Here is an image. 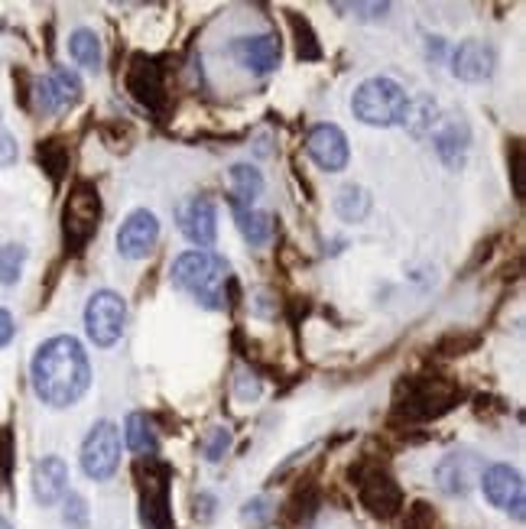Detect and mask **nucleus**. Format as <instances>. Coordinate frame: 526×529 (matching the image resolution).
Listing matches in <instances>:
<instances>
[{
	"label": "nucleus",
	"mask_w": 526,
	"mask_h": 529,
	"mask_svg": "<svg viewBox=\"0 0 526 529\" xmlns=\"http://www.w3.org/2000/svg\"><path fill=\"white\" fill-rule=\"evenodd\" d=\"M30 377H33L36 396L46 406L66 410V406H75L92 386V364L78 338L56 334L36 348L30 360Z\"/></svg>",
	"instance_id": "obj_1"
},
{
	"label": "nucleus",
	"mask_w": 526,
	"mask_h": 529,
	"mask_svg": "<svg viewBox=\"0 0 526 529\" xmlns=\"http://www.w3.org/2000/svg\"><path fill=\"white\" fill-rule=\"evenodd\" d=\"M172 282L182 292H188L198 306L224 308L231 286V266L224 256L212 254V250H186L172 264Z\"/></svg>",
	"instance_id": "obj_2"
},
{
	"label": "nucleus",
	"mask_w": 526,
	"mask_h": 529,
	"mask_svg": "<svg viewBox=\"0 0 526 529\" xmlns=\"http://www.w3.org/2000/svg\"><path fill=\"white\" fill-rule=\"evenodd\" d=\"M407 91L399 82L393 78H367L361 82L351 98V111L361 124H371V127H393V124H403L407 117Z\"/></svg>",
	"instance_id": "obj_3"
},
{
	"label": "nucleus",
	"mask_w": 526,
	"mask_h": 529,
	"mask_svg": "<svg viewBox=\"0 0 526 529\" xmlns=\"http://www.w3.org/2000/svg\"><path fill=\"white\" fill-rule=\"evenodd\" d=\"M101 224V195L92 182H75L62 208V234L72 250H82L94 238V230Z\"/></svg>",
	"instance_id": "obj_4"
},
{
	"label": "nucleus",
	"mask_w": 526,
	"mask_h": 529,
	"mask_svg": "<svg viewBox=\"0 0 526 529\" xmlns=\"http://www.w3.org/2000/svg\"><path fill=\"white\" fill-rule=\"evenodd\" d=\"M459 396V386L445 377H416L407 384V400L397 403V410L409 419H435Z\"/></svg>",
	"instance_id": "obj_5"
},
{
	"label": "nucleus",
	"mask_w": 526,
	"mask_h": 529,
	"mask_svg": "<svg viewBox=\"0 0 526 529\" xmlns=\"http://www.w3.org/2000/svg\"><path fill=\"white\" fill-rule=\"evenodd\" d=\"M127 302L114 290H98L85 306V332L98 348H110L124 334Z\"/></svg>",
	"instance_id": "obj_6"
},
{
	"label": "nucleus",
	"mask_w": 526,
	"mask_h": 529,
	"mask_svg": "<svg viewBox=\"0 0 526 529\" xmlns=\"http://www.w3.org/2000/svg\"><path fill=\"white\" fill-rule=\"evenodd\" d=\"M120 468V429L108 419L94 422L92 432L82 442V471L92 481L114 478V471Z\"/></svg>",
	"instance_id": "obj_7"
},
{
	"label": "nucleus",
	"mask_w": 526,
	"mask_h": 529,
	"mask_svg": "<svg viewBox=\"0 0 526 529\" xmlns=\"http://www.w3.org/2000/svg\"><path fill=\"white\" fill-rule=\"evenodd\" d=\"M124 85H127L130 98H134L136 104H144L146 111L153 114H162L166 111V75H162V65L156 59H150V56H134L127 65V72H124Z\"/></svg>",
	"instance_id": "obj_8"
},
{
	"label": "nucleus",
	"mask_w": 526,
	"mask_h": 529,
	"mask_svg": "<svg viewBox=\"0 0 526 529\" xmlns=\"http://www.w3.org/2000/svg\"><path fill=\"white\" fill-rule=\"evenodd\" d=\"M481 490L487 497V504L497 507V510L513 513V520L523 523L526 516V497H523V478H520L517 468L510 464H491V468L481 471Z\"/></svg>",
	"instance_id": "obj_9"
},
{
	"label": "nucleus",
	"mask_w": 526,
	"mask_h": 529,
	"mask_svg": "<svg viewBox=\"0 0 526 529\" xmlns=\"http://www.w3.org/2000/svg\"><path fill=\"white\" fill-rule=\"evenodd\" d=\"M176 218H179V230L198 250L212 247L215 238H218V212H215V202L208 195H192L188 202H182Z\"/></svg>",
	"instance_id": "obj_10"
},
{
	"label": "nucleus",
	"mask_w": 526,
	"mask_h": 529,
	"mask_svg": "<svg viewBox=\"0 0 526 529\" xmlns=\"http://www.w3.org/2000/svg\"><path fill=\"white\" fill-rule=\"evenodd\" d=\"M140 513L150 529H172V513H170V471L150 461L144 478V497H140Z\"/></svg>",
	"instance_id": "obj_11"
},
{
	"label": "nucleus",
	"mask_w": 526,
	"mask_h": 529,
	"mask_svg": "<svg viewBox=\"0 0 526 529\" xmlns=\"http://www.w3.org/2000/svg\"><path fill=\"white\" fill-rule=\"evenodd\" d=\"M484 461L475 452H451L435 464V484H439L442 494L449 497H465L475 481L481 478Z\"/></svg>",
	"instance_id": "obj_12"
},
{
	"label": "nucleus",
	"mask_w": 526,
	"mask_h": 529,
	"mask_svg": "<svg viewBox=\"0 0 526 529\" xmlns=\"http://www.w3.org/2000/svg\"><path fill=\"white\" fill-rule=\"evenodd\" d=\"M156 240H160L156 214L146 212V208H136V212L127 214V221L118 228V254L127 256V260H144L156 247Z\"/></svg>",
	"instance_id": "obj_13"
},
{
	"label": "nucleus",
	"mask_w": 526,
	"mask_h": 529,
	"mask_svg": "<svg viewBox=\"0 0 526 529\" xmlns=\"http://www.w3.org/2000/svg\"><path fill=\"white\" fill-rule=\"evenodd\" d=\"M306 153L312 156L325 172H341L348 166V137L345 130L335 127V124H319V127L309 130L306 137Z\"/></svg>",
	"instance_id": "obj_14"
},
{
	"label": "nucleus",
	"mask_w": 526,
	"mask_h": 529,
	"mask_svg": "<svg viewBox=\"0 0 526 529\" xmlns=\"http://www.w3.org/2000/svg\"><path fill=\"white\" fill-rule=\"evenodd\" d=\"M231 52H234V59H238L244 69H250L254 75H267V72H273L280 65L283 43H280V36H273V33L241 36V39H234Z\"/></svg>",
	"instance_id": "obj_15"
},
{
	"label": "nucleus",
	"mask_w": 526,
	"mask_h": 529,
	"mask_svg": "<svg viewBox=\"0 0 526 529\" xmlns=\"http://www.w3.org/2000/svg\"><path fill=\"white\" fill-rule=\"evenodd\" d=\"M494 69H497V52L484 39H465L451 56V72L461 82H484L494 75Z\"/></svg>",
	"instance_id": "obj_16"
},
{
	"label": "nucleus",
	"mask_w": 526,
	"mask_h": 529,
	"mask_svg": "<svg viewBox=\"0 0 526 529\" xmlns=\"http://www.w3.org/2000/svg\"><path fill=\"white\" fill-rule=\"evenodd\" d=\"M68 490V464L59 455H46L33 468V497L39 507H56Z\"/></svg>",
	"instance_id": "obj_17"
},
{
	"label": "nucleus",
	"mask_w": 526,
	"mask_h": 529,
	"mask_svg": "<svg viewBox=\"0 0 526 529\" xmlns=\"http://www.w3.org/2000/svg\"><path fill=\"white\" fill-rule=\"evenodd\" d=\"M361 504L373 513V516H383L390 520L393 513L403 507V494H399V484L383 474V471H371L364 481H361Z\"/></svg>",
	"instance_id": "obj_18"
},
{
	"label": "nucleus",
	"mask_w": 526,
	"mask_h": 529,
	"mask_svg": "<svg viewBox=\"0 0 526 529\" xmlns=\"http://www.w3.org/2000/svg\"><path fill=\"white\" fill-rule=\"evenodd\" d=\"M468 140H471V134H468L465 120H449L445 127H439V134L433 137V143H435L439 160L445 162V166H451V169H459L461 162H465Z\"/></svg>",
	"instance_id": "obj_19"
},
{
	"label": "nucleus",
	"mask_w": 526,
	"mask_h": 529,
	"mask_svg": "<svg viewBox=\"0 0 526 529\" xmlns=\"http://www.w3.org/2000/svg\"><path fill=\"white\" fill-rule=\"evenodd\" d=\"M231 192H234V208H250L263 195V176L250 162H234L231 166Z\"/></svg>",
	"instance_id": "obj_20"
},
{
	"label": "nucleus",
	"mask_w": 526,
	"mask_h": 529,
	"mask_svg": "<svg viewBox=\"0 0 526 529\" xmlns=\"http://www.w3.org/2000/svg\"><path fill=\"white\" fill-rule=\"evenodd\" d=\"M68 56L75 59V65L88 72H101V39L94 30H75V33L68 36Z\"/></svg>",
	"instance_id": "obj_21"
},
{
	"label": "nucleus",
	"mask_w": 526,
	"mask_h": 529,
	"mask_svg": "<svg viewBox=\"0 0 526 529\" xmlns=\"http://www.w3.org/2000/svg\"><path fill=\"white\" fill-rule=\"evenodd\" d=\"M124 442H127L130 452L146 455V458L156 452V429L146 412H130L127 422H124Z\"/></svg>",
	"instance_id": "obj_22"
},
{
	"label": "nucleus",
	"mask_w": 526,
	"mask_h": 529,
	"mask_svg": "<svg viewBox=\"0 0 526 529\" xmlns=\"http://www.w3.org/2000/svg\"><path fill=\"white\" fill-rule=\"evenodd\" d=\"M373 198L367 188L361 186H345L335 195V214H338L341 221H364L367 214H371Z\"/></svg>",
	"instance_id": "obj_23"
},
{
	"label": "nucleus",
	"mask_w": 526,
	"mask_h": 529,
	"mask_svg": "<svg viewBox=\"0 0 526 529\" xmlns=\"http://www.w3.org/2000/svg\"><path fill=\"white\" fill-rule=\"evenodd\" d=\"M234 218H238V230L244 234L247 244H254V247L270 244L273 221L267 212H257V208H234Z\"/></svg>",
	"instance_id": "obj_24"
},
{
	"label": "nucleus",
	"mask_w": 526,
	"mask_h": 529,
	"mask_svg": "<svg viewBox=\"0 0 526 529\" xmlns=\"http://www.w3.org/2000/svg\"><path fill=\"white\" fill-rule=\"evenodd\" d=\"M46 82H49L56 101H59V111L75 108V104L82 101V78L68 69V65H56V69L46 75Z\"/></svg>",
	"instance_id": "obj_25"
},
{
	"label": "nucleus",
	"mask_w": 526,
	"mask_h": 529,
	"mask_svg": "<svg viewBox=\"0 0 526 529\" xmlns=\"http://www.w3.org/2000/svg\"><path fill=\"white\" fill-rule=\"evenodd\" d=\"M36 160H39V166H43L46 176H49L52 182H62L66 179L72 156H68V146L62 143L59 137H49V140H43V143L36 146Z\"/></svg>",
	"instance_id": "obj_26"
},
{
	"label": "nucleus",
	"mask_w": 526,
	"mask_h": 529,
	"mask_svg": "<svg viewBox=\"0 0 526 529\" xmlns=\"http://www.w3.org/2000/svg\"><path fill=\"white\" fill-rule=\"evenodd\" d=\"M26 247L23 244H4L0 247V286H13L23 276Z\"/></svg>",
	"instance_id": "obj_27"
},
{
	"label": "nucleus",
	"mask_w": 526,
	"mask_h": 529,
	"mask_svg": "<svg viewBox=\"0 0 526 529\" xmlns=\"http://www.w3.org/2000/svg\"><path fill=\"white\" fill-rule=\"evenodd\" d=\"M403 124L409 127V134L423 137L425 130L435 124V101L433 98H416L413 104H407V117H403Z\"/></svg>",
	"instance_id": "obj_28"
},
{
	"label": "nucleus",
	"mask_w": 526,
	"mask_h": 529,
	"mask_svg": "<svg viewBox=\"0 0 526 529\" xmlns=\"http://www.w3.org/2000/svg\"><path fill=\"white\" fill-rule=\"evenodd\" d=\"M289 26H293V33H296V49H299V59H319L322 56V46L315 43V33L309 20H299V13H289Z\"/></svg>",
	"instance_id": "obj_29"
},
{
	"label": "nucleus",
	"mask_w": 526,
	"mask_h": 529,
	"mask_svg": "<svg viewBox=\"0 0 526 529\" xmlns=\"http://www.w3.org/2000/svg\"><path fill=\"white\" fill-rule=\"evenodd\" d=\"M228 452H231V429L212 426L202 436V458L215 464V461H221Z\"/></svg>",
	"instance_id": "obj_30"
},
{
	"label": "nucleus",
	"mask_w": 526,
	"mask_h": 529,
	"mask_svg": "<svg viewBox=\"0 0 526 529\" xmlns=\"http://www.w3.org/2000/svg\"><path fill=\"white\" fill-rule=\"evenodd\" d=\"M62 523L68 529H88L92 516H88V500L82 494H66L62 497Z\"/></svg>",
	"instance_id": "obj_31"
},
{
	"label": "nucleus",
	"mask_w": 526,
	"mask_h": 529,
	"mask_svg": "<svg viewBox=\"0 0 526 529\" xmlns=\"http://www.w3.org/2000/svg\"><path fill=\"white\" fill-rule=\"evenodd\" d=\"M273 516V504H270V497H254V500H247L244 510H241V520L250 523L254 529L267 526Z\"/></svg>",
	"instance_id": "obj_32"
},
{
	"label": "nucleus",
	"mask_w": 526,
	"mask_h": 529,
	"mask_svg": "<svg viewBox=\"0 0 526 529\" xmlns=\"http://www.w3.org/2000/svg\"><path fill=\"white\" fill-rule=\"evenodd\" d=\"M478 344V334H459L451 332L449 338H442L439 342V354H445V358H459V354H468V351Z\"/></svg>",
	"instance_id": "obj_33"
},
{
	"label": "nucleus",
	"mask_w": 526,
	"mask_h": 529,
	"mask_svg": "<svg viewBox=\"0 0 526 529\" xmlns=\"http://www.w3.org/2000/svg\"><path fill=\"white\" fill-rule=\"evenodd\" d=\"M20 156V146H17V137L10 134V130L0 127V169H7V166H13Z\"/></svg>",
	"instance_id": "obj_34"
},
{
	"label": "nucleus",
	"mask_w": 526,
	"mask_h": 529,
	"mask_svg": "<svg viewBox=\"0 0 526 529\" xmlns=\"http://www.w3.org/2000/svg\"><path fill=\"white\" fill-rule=\"evenodd\" d=\"M510 153H513V166H510V176H513V192H517V198H523V143L513 140Z\"/></svg>",
	"instance_id": "obj_35"
},
{
	"label": "nucleus",
	"mask_w": 526,
	"mask_h": 529,
	"mask_svg": "<svg viewBox=\"0 0 526 529\" xmlns=\"http://www.w3.org/2000/svg\"><path fill=\"white\" fill-rule=\"evenodd\" d=\"M257 396H260V380H257L254 374L241 370L238 374V400L241 403H254Z\"/></svg>",
	"instance_id": "obj_36"
},
{
	"label": "nucleus",
	"mask_w": 526,
	"mask_h": 529,
	"mask_svg": "<svg viewBox=\"0 0 526 529\" xmlns=\"http://www.w3.org/2000/svg\"><path fill=\"white\" fill-rule=\"evenodd\" d=\"M215 507H218L215 494H208V490L196 494V520H198V523H212V520H215Z\"/></svg>",
	"instance_id": "obj_37"
},
{
	"label": "nucleus",
	"mask_w": 526,
	"mask_h": 529,
	"mask_svg": "<svg viewBox=\"0 0 526 529\" xmlns=\"http://www.w3.org/2000/svg\"><path fill=\"white\" fill-rule=\"evenodd\" d=\"M10 455H13V432L10 426H0V474H10Z\"/></svg>",
	"instance_id": "obj_38"
},
{
	"label": "nucleus",
	"mask_w": 526,
	"mask_h": 529,
	"mask_svg": "<svg viewBox=\"0 0 526 529\" xmlns=\"http://www.w3.org/2000/svg\"><path fill=\"white\" fill-rule=\"evenodd\" d=\"M13 334H17L13 316H10L7 308H0V348H7V344L13 342Z\"/></svg>",
	"instance_id": "obj_39"
},
{
	"label": "nucleus",
	"mask_w": 526,
	"mask_h": 529,
	"mask_svg": "<svg viewBox=\"0 0 526 529\" xmlns=\"http://www.w3.org/2000/svg\"><path fill=\"white\" fill-rule=\"evenodd\" d=\"M273 306H276V299H273V296H270V292H267V290L254 292V299H250V308H254L257 316H270Z\"/></svg>",
	"instance_id": "obj_40"
},
{
	"label": "nucleus",
	"mask_w": 526,
	"mask_h": 529,
	"mask_svg": "<svg viewBox=\"0 0 526 529\" xmlns=\"http://www.w3.org/2000/svg\"><path fill=\"white\" fill-rule=\"evenodd\" d=\"M0 529H13V526H10V520H7V516H0Z\"/></svg>",
	"instance_id": "obj_41"
}]
</instances>
